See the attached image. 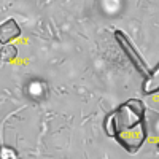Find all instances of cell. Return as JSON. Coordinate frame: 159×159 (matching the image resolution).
<instances>
[{
  "instance_id": "6",
  "label": "cell",
  "mask_w": 159,
  "mask_h": 159,
  "mask_svg": "<svg viewBox=\"0 0 159 159\" xmlns=\"http://www.w3.org/2000/svg\"><path fill=\"white\" fill-rule=\"evenodd\" d=\"M0 159H18V153L11 147H0Z\"/></svg>"
},
{
  "instance_id": "7",
  "label": "cell",
  "mask_w": 159,
  "mask_h": 159,
  "mask_svg": "<svg viewBox=\"0 0 159 159\" xmlns=\"http://www.w3.org/2000/svg\"><path fill=\"white\" fill-rule=\"evenodd\" d=\"M157 150H159V143H157Z\"/></svg>"
},
{
  "instance_id": "5",
  "label": "cell",
  "mask_w": 159,
  "mask_h": 159,
  "mask_svg": "<svg viewBox=\"0 0 159 159\" xmlns=\"http://www.w3.org/2000/svg\"><path fill=\"white\" fill-rule=\"evenodd\" d=\"M18 56V48L13 46V45H3V49L2 52H0V59H2L3 62H11L13 59H16Z\"/></svg>"
},
{
  "instance_id": "2",
  "label": "cell",
  "mask_w": 159,
  "mask_h": 159,
  "mask_svg": "<svg viewBox=\"0 0 159 159\" xmlns=\"http://www.w3.org/2000/svg\"><path fill=\"white\" fill-rule=\"evenodd\" d=\"M115 40H116V43L119 45V48L123 49V52L127 56L129 62L135 67V70L143 76V78H147L150 75V67H148V64L147 61H145L142 56H140V52L137 51V48L132 45V42L129 40V37L123 32V30H116L115 32Z\"/></svg>"
},
{
  "instance_id": "3",
  "label": "cell",
  "mask_w": 159,
  "mask_h": 159,
  "mask_svg": "<svg viewBox=\"0 0 159 159\" xmlns=\"http://www.w3.org/2000/svg\"><path fill=\"white\" fill-rule=\"evenodd\" d=\"M19 35H21V27L13 18H10V19H7L0 24V43L2 45L11 43L13 40H16Z\"/></svg>"
},
{
  "instance_id": "1",
  "label": "cell",
  "mask_w": 159,
  "mask_h": 159,
  "mask_svg": "<svg viewBox=\"0 0 159 159\" xmlns=\"http://www.w3.org/2000/svg\"><path fill=\"white\" fill-rule=\"evenodd\" d=\"M105 132L129 154H137L147 142V108L139 99H127L105 118Z\"/></svg>"
},
{
  "instance_id": "4",
  "label": "cell",
  "mask_w": 159,
  "mask_h": 159,
  "mask_svg": "<svg viewBox=\"0 0 159 159\" xmlns=\"http://www.w3.org/2000/svg\"><path fill=\"white\" fill-rule=\"evenodd\" d=\"M143 92L147 96H153L159 92V62L156 64V67L150 70V75L145 78L143 81Z\"/></svg>"
}]
</instances>
